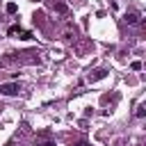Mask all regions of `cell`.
I'll return each mask as SVG.
<instances>
[{"label":"cell","instance_id":"1","mask_svg":"<svg viewBox=\"0 0 146 146\" xmlns=\"http://www.w3.org/2000/svg\"><path fill=\"white\" fill-rule=\"evenodd\" d=\"M18 89H21V84H18V82L0 84V94H7V96H14V94H18Z\"/></svg>","mask_w":146,"mask_h":146},{"label":"cell","instance_id":"2","mask_svg":"<svg viewBox=\"0 0 146 146\" xmlns=\"http://www.w3.org/2000/svg\"><path fill=\"white\" fill-rule=\"evenodd\" d=\"M107 75V71H103V68H98V71H94V73H89V80H100V78H105Z\"/></svg>","mask_w":146,"mask_h":146},{"label":"cell","instance_id":"7","mask_svg":"<svg viewBox=\"0 0 146 146\" xmlns=\"http://www.w3.org/2000/svg\"><path fill=\"white\" fill-rule=\"evenodd\" d=\"M73 146H89L87 141H78V144H73Z\"/></svg>","mask_w":146,"mask_h":146},{"label":"cell","instance_id":"5","mask_svg":"<svg viewBox=\"0 0 146 146\" xmlns=\"http://www.w3.org/2000/svg\"><path fill=\"white\" fill-rule=\"evenodd\" d=\"M16 32H21V27H18V25H11V27H9V34H16Z\"/></svg>","mask_w":146,"mask_h":146},{"label":"cell","instance_id":"6","mask_svg":"<svg viewBox=\"0 0 146 146\" xmlns=\"http://www.w3.org/2000/svg\"><path fill=\"white\" fill-rule=\"evenodd\" d=\"M36 146H55L52 141H43V144H36Z\"/></svg>","mask_w":146,"mask_h":146},{"label":"cell","instance_id":"4","mask_svg":"<svg viewBox=\"0 0 146 146\" xmlns=\"http://www.w3.org/2000/svg\"><path fill=\"white\" fill-rule=\"evenodd\" d=\"M7 11H9V14H14V11H16V5H14V2H9V5H7Z\"/></svg>","mask_w":146,"mask_h":146},{"label":"cell","instance_id":"3","mask_svg":"<svg viewBox=\"0 0 146 146\" xmlns=\"http://www.w3.org/2000/svg\"><path fill=\"white\" fill-rule=\"evenodd\" d=\"M137 18H139V16H137V14L132 11V14H128V16H125V23H130V25H135V23H137Z\"/></svg>","mask_w":146,"mask_h":146}]
</instances>
